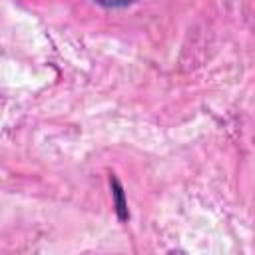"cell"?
<instances>
[{
	"instance_id": "6da1fadb",
	"label": "cell",
	"mask_w": 255,
	"mask_h": 255,
	"mask_svg": "<svg viewBox=\"0 0 255 255\" xmlns=\"http://www.w3.org/2000/svg\"><path fill=\"white\" fill-rule=\"evenodd\" d=\"M98 2L104 4V6H126L129 2H133V0H98Z\"/></svg>"
}]
</instances>
